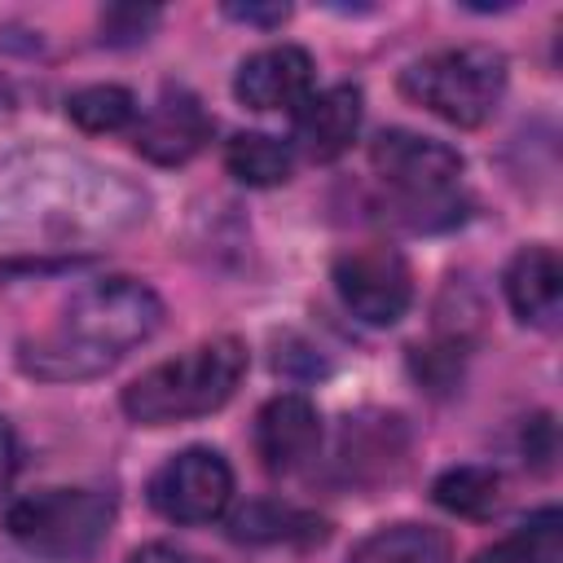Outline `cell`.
Instances as JSON below:
<instances>
[{
	"instance_id": "6da1fadb",
	"label": "cell",
	"mask_w": 563,
	"mask_h": 563,
	"mask_svg": "<svg viewBox=\"0 0 563 563\" xmlns=\"http://www.w3.org/2000/svg\"><path fill=\"white\" fill-rule=\"evenodd\" d=\"M150 194L75 150H0V238L35 246H88L136 229Z\"/></svg>"
},
{
	"instance_id": "7a4b0ae2",
	"label": "cell",
	"mask_w": 563,
	"mask_h": 563,
	"mask_svg": "<svg viewBox=\"0 0 563 563\" xmlns=\"http://www.w3.org/2000/svg\"><path fill=\"white\" fill-rule=\"evenodd\" d=\"M163 321V299L136 277H106L66 299L57 321L22 343V369L35 378H92L141 347Z\"/></svg>"
},
{
	"instance_id": "3957f363",
	"label": "cell",
	"mask_w": 563,
	"mask_h": 563,
	"mask_svg": "<svg viewBox=\"0 0 563 563\" xmlns=\"http://www.w3.org/2000/svg\"><path fill=\"white\" fill-rule=\"evenodd\" d=\"M246 374V343L233 334L194 343L189 352L158 361L123 387V413L136 427H172L216 413Z\"/></svg>"
},
{
	"instance_id": "277c9868",
	"label": "cell",
	"mask_w": 563,
	"mask_h": 563,
	"mask_svg": "<svg viewBox=\"0 0 563 563\" xmlns=\"http://www.w3.org/2000/svg\"><path fill=\"white\" fill-rule=\"evenodd\" d=\"M400 92L453 128H479L506 92V57L488 44H457L413 62Z\"/></svg>"
},
{
	"instance_id": "5b68a950",
	"label": "cell",
	"mask_w": 563,
	"mask_h": 563,
	"mask_svg": "<svg viewBox=\"0 0 563 563\" xmlns=\"http://www.w3.org/2000/svg\"><path fill=\"white\" fill-rule=\"evenodd\" d=\"M114 501L101 488H40L9 506V537L44 559H79L110 532Z\"/></svg>"
},
{
	"instance_id": "8992f818",
	"label": "cell",
	"mask_w": 563,
	"mask_h": 563,
	"mask_svg": "<svg viewBox=\"0 0 563 563\" xmlns=\"http://www.w3.org/2000/svg\"><path fill=\"white\" fill-rule=\"evenodd\" d=\"M330 277H334L343 308L352 317H361L365 325L400 321L409 299H413V273H409L405 255L387 242H365V246L343 251L334 260Z\"/></svg>"
},
{
	"instance_id": "52a82bcc",
	"label": "cell",
	"mask_w": 563,
	"mask_h": 563,
	"mask_svg": "<svg viewBox=\"0 0 563 563\" xmlns=\"http://www.w3.org/2000/svg\"><path fill=\"white\" fill-rule=\"evenodd\" d=\"M233 501V471L224 453L194 444L167 457L150 479V506L172 523H211Z\"/></svg>"
},
{
	"instance_id": "ba28073f",
	"label": "cell",
	"mask_w": 563,
	"mask_h": 563,
	"mask_svg": "<svg viewBox=\"0 0 563 563\" xmlns=\"http://www.w3.org/2000/svg\"><path fill=\"white\" fill-rule=\"evenodd\" d=\"M369 167L409 202H449L462 176V154L435 136L387 128L369 141Z\"/></svg>"
},
{
	"instance_id": "9c48e42d",
	"label": "cell",
	"mask_w": 563,
	"mask_h": 563,
	"mask_svg": "<svg viewBox=\"0 0 563 563\" xmlns=\"http://www.w3.org/2000/svg\"><path fill=\"white\" fill-rule=\"evenodd\" d=\"M211 114L202 110V101L189 92V88H176L167 84L150 110L136 114L132 123V145L136 154H145L150 163H163V167H176V163H189L207 141H211Z\"/></svg>"
},
{
	"instance_id": "30bf717a",
	"label": "cell",
	"mask_w": 563,
	"mask_h": 563,
	"mask_svg": "<svg viewBox=\"0 0 563 563\" xmlns=\"http://www.w3.org/2000/svg\"><path fill=\"white\" fill-rule=\"evenodd\" d=\"M317 92V66L299 44H268L233 75V97L251 110H299Z\"/></svg>"
},
{
	"instance_id": "8fae6325",
	"label": "cell",
	"mask_w": 563,
	"mask_h": 563,
	"mask_svg": "<svg viewBox=\"0 0 563 563\" xmlns=\"http://www.w3.org/2000/svg\"><path fill=\"white\" fill-rule=\"evenodd\" d=\"M317 444H321V413L308 396L282 391L264 400V409L255 413V453L264 471L290 475L317 457Z\"/></svg>"
},
{
	"instance_id": "7c38bea8",
	"label": "cell",
	"mask_w": 563,
	"mask_h": 563,
	"mask_svg": "<svg viewBox=\"0 0 563 563\" xmlns=\"http://www.w3.org/2000/svg\"><path fill=\"white\" fill-rule=\"evenodd\" d=\"M356 132H361V88L356 84H330L295 110L290 141L303 158L330 163L356 141Z\"/></svg>"
},
{
	"instance_id": "4fadbf2b",
	"label": "cell",
	"mask_w": 563,
	"mask_h": 563,
	"mask_svg": "<svg viewBox=\"0 0 563 563\" xmlns=\"http://www.w3.org/2000/svg\"><path fill=\"white\" fill-rule=\"evenodd\" d=\"M506 299L519 321L554 330L559 325V303H563V268L550 246H523L506 264Z\"/></svg>"
},
{
	"instance_id": "5bb4252c",
	"label": "cell",
	"mask_w": 563,
	"mask_h": 563,
	"mask_svg": "<svg viewBox=\"0 0 563 563\" xmlns=\"http://www.w3.org/2000/svg\"><path fill=\"white\" fill-rule=\"evenodd\" d=\"M347 563H453L449 537L422 523H391L369 532Z\"/></svg>"
},
{
	"instance_id": "9a60e30c",
	"label": "cell",
	"mask_w": 563,
	"mask_h": 563,
	"mask_svg": "<svg viewBox=\"0 0 563 563\" xmlns=\"http://www.w3.org/2000/svg\"><path fill=\"white\" fill-rule=\"evenodd\" d=\"M224 167H229V176L242 180V185L273 189V185H286V180H290L295 150H290L282 136H268V132H238V136L224 145Z\"/></svg>"
},
{
	"instance_id": "2e32d148",
	"label": "cell",
	"mask_w": 563,
	"mask_h": 563,
	"mask_svg": "<svg viewBox=\"0 0 563 563\" xmlns=\"http://www.w3.org/2000/svg\"><path fill=\"white\" fill-rule=\"evenodd\" d=\"M431 501L457 519H488L501 510V475L488 466H449L435 475Z\"/></svg>"
},
{
	"instance_id": "e0dca14e",
	"label": "cell",
	"mask_w": 563,
	"mask_h": 563,
	"mask_svg": "<svg viewBox=\"0 0 563 563\" xmlns=\"http://www.w3.org/2000/svg\"><path fill=\"white\" fill-rule=\"evenodd\" d=\"M471 563H559V510H537L515 537L484 545Z\"/></svg>"
},
{
	"instance_id": "ac0fdd59",
	"label": "cell",
	"mask_w": 563,
	"mask_h": 563,
	"mask_svg": "<svg viewBox=\"0 0 563 563\" xmlns=\"http://www.w3.org/2000/svg\"><path fill=\"white\" fill-rule=\"evenodd\" d=\"M66 114L84 128V132H123L128 123H136V97L119 84H88L79 92L66 97Z\"/></svg>"
},
{
	"instance_id": "d6986e66",
	"label": "cell",
	"mask_w": 563,
	"mask_h": 563,
	"mask_svg": "<svg viewBox=\"0 0 563 563\" xmlns=\"http://www.w3.org/2000/svg\"><path fill=\"white\" fill-rule=\"evenodd\" d=\"M321 537V523L312 515H299L295 506H277V501H255L233 519V537L238 541H286V537Z\"/></svg>"
},
{
	"instance_id": "ffe728a7",
	"label": "cell",
	"mask_w": 563,
	"mask_h": 563,
	"mask_svg": "<svg viewBox=\"0 0 563 563\" xmlns=\"http://www.w3.org/2000/svg\"><path fill=\"white\" fill-rule=\"evenodd\" d=\"M158 26V9L141 4H110L101 9V40L106 44H136Z\"/></svg>"
},
{
	"instance_id": "44dd1931",
	"label": "cell",
	"mask_w": 563,
	"mask_h": 563,
	"mask_svg": "<svg viewBox=\"0 0 563 563\" xmlns=\"http://www.w3.org/2000/svg\"><path fill=\"white\" fill-rule=\"evenodd\" d=\"M523 453L545 471L550 457H554V422L550 418H532L528 431H523Z\"/></svg>"
},
{
	"instance_id": "7402d4cb",
	"label": "cell",
	"mask_w": 563,
	"mask_h": 563,
	"mask_svg": "<svg viewBox=\"0 0 563 563\" xmlns=\"http://www.w3.org/2000/svg\"><path fill=\"white\" fill-rule=\"evenodd\" d=\"M224 13L238 22H251V26H282L290 18L286 4H224Z\"/></svg>"
},
{
	"instance_id": "603a6c76",
	"label": "cell",
	"mask_w": 563,
	"mask_h": 563,
	"mask_svg": "<svg viewBox=\"0 0 563 563\" xmlns=\"http://www.w3.org/2000/svg\"><path fill=\"white\" fill-rule=\"evenodd\" d=\"M128 563H202V559L189 554V550H180V545H172V541H150V545L132 550Z\"/></svg>"
},
{
	"instance_id": "cb8c5ba5",
	"label": "cell",
	"mask_w": 563,
	"mask_h": 563,
	"mask_svg": "<svg viewBox=\"0 0 563 563\" xmlns=\"http://www.w3.org/2000/svg\"><path fill=\"white\" fill-rule=\"evenodd\" d=\"M13 471H18V440H13L9 422L0 418V497H4L9 484H13Z\"/></svg>"
},
{
	"instance_id": "d4e9b609",
	"label": "cell",
	"mask_w": 563,
	"mask_h": 563,
	"mask_svg": "<svg viewBox=\"0 0 563 563\" xmlns=\"http://www.w3.org/2000/svg\"><path fill=\"white\" fill-rule=\"evenodd\" d=\"M13 106H18V97H13V84L0 75V119H9V114H13Z\"/></svg>"
}]
</instances>
